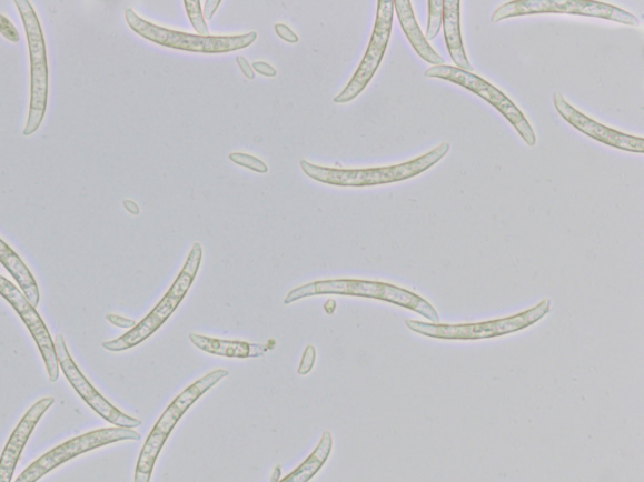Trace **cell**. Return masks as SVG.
Instances as JSON below:
<instances>
[{"mask_svg": "<svg viewBox=\"0 0 644 482\" xmlns=\"http://www.w3.org/2000/svg\"><path fill=\"white\" fill-rule=\"evenodd\" d=\"M125 19H127V23L132 31L142 38H146L147 41L162 47L172 48V50L177 51L207 54L229 53L252 46L258 37L255 31L242 36L228 37H201L198 34L172 31V29L162 28L146 21V19L138 16L136 11H132L131 8H128L127 11H125Z\"/></svg>", "mask_w": 644, "mask_h": 482, "instance_id": "6", "label": "cell"}, {"mask_svg": "<svg viewBox=\"0 0 644 482\" xmlns=\"http://www.w3.org/2000/svg\"><path fill=\"white\" fill-rule=\"evenodd\" d=\"M191 344L196 345L198 350L209 354L229 357V359H259L267 352L274 350L275 342L268 343H249L245 341H225L218 339H210V337L199 335L196 333L189 334Z\"/></svg>", "mask_w": 644, "mask_h": 482, "instance_id": "16", "label": "cell"}, {"mask_svg": "<svg viewBox=\"0 0 644 482\" xmlns=\"http://www.w3.org/2000/svg\"><path fill=\"white\" fill-rule=\"evenodd\" d=\"M185 7L189 21L196 29L198 36L207 37L209 34V29L204 11H201V2H199V0H197V2H189V0H186Z\"/></svg>", "mask_w": 644, "mask_h": 482, "instance_id": "22", "label": "cell"}, {"mask_svg": "<svg viewBox=\"0 0 644 482\" xmlns=\"http://www.w3.org/2000/svg\"><path fill=\"white\" fill-rule=\"evenodd\" d=\"M201 258H204V249H201L199 243H196L191 248L187 262L180 270L176 282L172 283L158 305L140 323L131 328L129 332L117 340L103 342L102 349L109 352H125L147 341L149 337L156 333L169 320L170 315L177 311L182 299L188 294L190 287L194 285L201 264Z\"/></svg>", "mask_w": 644, "mask_h": 482, "instance_id": "4", "label": "cell"}, {"mask_svg": "<svg viewBox=\"0 0 644 482\" xmlns=\"http://www.w3.org/2000/svg\"><path fill=\"white\" fill-rule=\"evenodd\" d=\"M55 404L53 398H46L37 401L33 406L27 411L21 422L9 438L7 445L0 456V482H12L14 470L28 440L31 439L37 423L41 421L44 413Z\"/></svg>", "mask_w": 644, "mask_h": 482, "instance_id": "15", "label": "cell"}, {"mask_svg": "<svg viewBox=\"0 0 644 482\" xmlns=\"http://www.w3.org/2000/svg\"><path fill=\"white\" fill-rule=\"evenodd\" d=\"M229 160L235 162L236 165L252 170L257 173H267L268 167L262 160H259L252 155H247L242 152L230 153Z\"/></svg>", "mask_w": 644, "mask_h": 482, "instance_id": "23", "label": "cell"}, {"mask_svg": "<svg viewBox=\"0 0 644 482\" xmlns=\"http://www.w3.org/2000/svg\"><path fill=\"white\" fill-rule=\"evenodd\" d=\"M333 451V436L330 431L323 433L321 440L317 443L313 454L303 464L294 470L290 475L280 482H309L329 460Z\"/></svg>", "mask_w": 644, "mask_h": 482, "instance_id": "20", "label": "cell"}, {"mask_svg": "<svg viewBox=\"0 0 644 482\" xmlns=\"http://www.w3.org/2000/svg\"><path fill=\"white\" fill-rule=\"evenodd\" d=\"M220 4H222L220 0H208V2L205 3V9H201V11H204V16L208 19V21L209 19L214 18Z\"/></svg>", "mask_w": 644, "mask_h": 482, "instance_id": "30", "label": "cell"}, {"mask_svg": "<svg viewBox=\"0 0 644 482\" xmlns=\"http://www.w3.org/2000/svg\"><path fill=\"white\" fill-rule=\"evenodd\" d=\"M552 307L553 302L551 299H543L539 304L531 308V310L493 321L466 324H435L407 320L406 325L409 331L428 337V339L444 341L488 340L517 333L535 325L551 313Z\"/></svg>", "mask_w": 644, "mask_h": 482, "instance_id": "3", "label": "cell"}, {"mask_svg": "<svg viewBox=\"0 0 644 482\" xmlns=\"http://www.w3.org/2000/svg\"><path fill=\"white\" fill-rule=\"evenodd\" d=\"M275 32L287 43H297L300 41L299 36H297L293 29L286 24H276Z\"/></svg>", "mask_w": 644, "mask_h": 482, "instance_id": "26", "label": "cell"}, {"mask_svg": "<svg viewBox=\"0 0 644 482\" xmlns=\"http://www.w3.org/2000/svg\"><path fill=\"white\" fill-rule=\"evenodd\" d=\"M394 13H397L403 32H405L413 50L416 51L422 60L432 64V67L445 64L444 58L435 51V48L427 41L426 36L423 34L412 2L409 0L394 2Z\"/></svg>", "mask_w": 644, "mask_h": 482, "instance_id": "17", "label": "cell"}, {"mask_svg": "<svg viewBox=\"0 0 644 482\" xmlns=\"http://www.w3.org/2000/svg\"><path fill=\"white\" fill-rule=\"evenodd\" d=\"M123 205L130 211L131 214L139 215L140 213L139 207L137 204H133L131 200H125Z\"/></svg>", "mask_w": 644, "mask_h": 482, "instance_id": "31", "label": "cell"}, {"mask_svg": "<svg viewBox=\"0 0 644 482\" xmlns=\"http://www.w3.org/2000/svg\"><path fill=\"white\" fill-rule=\"evenodd\" d=\"M533 14H569L604 19L630 27H640V19L620 7L584 0H517L499 6L492 17L493 23L509 18Z\"/></svg>", "mask_w": 644, "mask_h": 482, "instance_id": "8", "label": "cell"}, {"mask_svg": "<svg viewBox=\"0 0 644 482\" xmlns=\"http://www.w3.org/2000/svg\"><path fill=\"white\" fill-rule=\"evenodd\" d=\"M315 361H316V351L314 349V345H307L303 355L299 371H297V373H299L300 375L309 374L314 369Z\"/></svg>", "mask_w": 644, "mask_h": 482, "instance_id": "25", "label": "cell"}, {"mask_svg": "<svg viewBox=\"0 0 644 482\" xmlns=\"http://www.w3.org/2000/svg\"><path fill=\"white\" fill-rule=\"evenodd\" d=\"M450 150L448 142H442L438 147L417 159L409 160L399 165L373 169H331L314 165L306 160L300 161L301 170L306 177L315 181L333 187L367 188L394 184L420 175L444 160Z\"/></svg>", "mask_w": 644, "mask_h": 482, "instance_id": "1", "label": "cell"}, {"mask_svg": "<svg viewBox=\"0 0 644 482\" xmlns=\"http://www.w3.org/2000/svg\"><path fill=\"white\" fill-rule=\"evenodd\" d=\"M444 24V2L442 0H429L428 2V26L426 38L427 41H434L442 31Z\"/></svg>", "mask_w": 644, "mask_h": 482, "instance_id": "21", "label": "cell"}, {"mask_svg": "<svg viewBox=\"0 0 644 482\" xmlns=\"http://www.w3.org/2000/svg\"><path fill=\"white\" fill-rule=\"evenodd\" d=\"M444 33L448 53L459 70L474 73L464 44L463 29H460V2L447 0L444 2Z\"/></svg>", "mask_w": 644, "mask_h": 482, "instance_id": "18", "label": "cell"}, {"mask_svg": "<svg viewBox=\"0 0 644 482\" xmlns=\"http://www.w3.org/2000/svg\"><path fill=\"white\" fill-rule=\"evenodd\" d=\"M55 350L57 360H59L60 370L63 372L67 381L70 382L73 390L79 396L89 404V406L99 414L105 421L121 429H137L142 425L138 419L128 416L106 400L98 390L85 378L83 373L77 368L62 334H57L55 339Z\"/></svg>", "mask_w": 644, "mask_h": 482, "instance_id": "12", "label": "cell"}, {"mask_svg": "<svg viewBox=\"0 0 644 482\" xmlns=\"http://www.w3.org/2000/svg\"><path fill=\"white\" fill-rule=\"evenodd\" d=\"M14 4L22 18L28 50H30L31 103L23 130V137L28 138L41 128L44 120L48 91H50V71H48L43 29L33 6L28 0H16Z\"/></svg>", "mask_w": 644, "mask_h": 482, "instance_id": "7", "label": "cell"}, {"mask_svg": "<svg viewBox=\"0 0 644 482\" xmlns=\"http://www.w3.org/2000/svg\"><path fill=\"white\" fill-rule=\"evenodd\" d=\"M554 108L561 118L568 122L576 131L582 132L585 137L594 141L607 144L613 149H618L627 152H644V139L633 137L618 130L605 127L588 116L584 114L573 104L565 100L561 92H555L553 96Z\"/></svg>", "mask_w": 644, "mask_h": 482, "instance_id": "14", "label": "cell"}, {"mask_svg": "<svg viewBox=\"0 0 644 482\" xmlns=\"http://www.w3.org/2000/svg\"><path fill=\"white\" fill-rule=\"evenodd\" d=\"M237 63L239 66L240 71L247 77L248 80H255L256 73L252 69V66L248 63L245 57L239 56L237 57Z\"/></svg>", "mask_w": 644, "mask_h": 482, "instance_id": "28", "label": "cell"}, {"mask_svg": "<svg viewBox=\"0 0 644 482\" xmlns=\"http://www.w3.org/2000/svg\"><path fill=\"white\" fill-rule=\"evenodd\" d=\"M348 295L387 302L406 308L427 318L432 323L439 324L440 318L434 305L427 299L408 291V289L383 282L360 281V279H331L319 281L293 289L285 298L284 303L291 304L300 299L315 295Z\"/></svg>", "mask_w": 644, "mask_h": 482, "instance_id": "2", "label": "cell"}, {"mask_svg": "<svg viewBox=\"0 0 644 482\" xmlns=\"http://www.w3.org/2000/svg\"><path fill=\"white\" fill-rule=\"evenodd\" d=\"M228 374L229 372L226 370L210 372L205 375L204 379L189 385L187 390L182 391L179 396L170 403V406L161 414L157 425L151 430L147 442L143 443L133 482H150L160 452L162 448H165L170 433L177 426V423L205 393L228 378Z\"/></svg>", "mask_w": 644, "mask_h": 482, "instance_id": "5", "label": "cell"}, {"mask_svg": "<svg viewBox=\"0 0 644 482\" xmlns=\"http://www.w3.org/2000/svg\"><path fill=\"white\" fill-rule=\"evenodd\" d=\"M0 34H2L9 42H19V32L17 31V28L3 14H0Z\"/></svg>", "mask_w": 644, "mask_h": 482, "instance_id": "24", "label": "cell"}, {"mask_svg": "<svg viewBox=\"0 0 644 482\" xmlns=\"http://www.w3.org/2000/svg\"><path fill=\"white\" fill-rule=\"evenodd\" d=\"M393 18L394 2L380 0V2H378L377 18H375L368 50L365 52L363 61L350 82L334 98L335 103L351 102L367 89L373 77L377 73L384 56H386L393 31Z\"/></svg>", "mask_w": 644, "mask_h": 482, "instance_id": "11", "label": "cell"}, {"mask_svg": "<svg viewBox=\"0 0 644 482\" xmlns=\"http://www.w3.org/2000/svg\"><path fill=\"white\" fill-rule=\"evenodd\" d=\"M252 69L255 71V73H259L266 77H276L277 76V71L274 69V67L271 64H268L266 62H261V61H257L252 64Z\"/></svg>", "mask_w": 644, "mask_h": 482, "instance_id": "27", "label": "cell"}, {"mask_svg": "<svg viewBox=\"0 0 644 482\" xmlns=\"http://www.w3.org/2000/svg\"><path fill=\"white\" fill-rule=\"evenodd\" d=\"M0 263L12 274L28 301L37 308L41 302L40 288H38L31 270L24 264L22 258L2 239H0Z\"/></svg>", "mask_w": 644, "mask_h": 482, "instance_id": "19", "label": "cell"}, {"mask_svg": "<svg viewBox=\"0 0 644 482\" xmlns=\"http://www.w3.org/2000/svg\"><path fill=\"white\" fill-rule=\"evenodd\" d=\"M108 320L111 324L121 327V328H133L137 325L136 321L127 320V318H122L120 315L109 314Z\"/></svg>", "mask_w": 644, "mask_h": 482, "instance_id": "29", "label": "cell"}, {"mask_svg": "<svg viewBox=\"0 0 644 482\" xmlns=\"http://www.w3.org/2000/svg\"><path fill=\"white\" fill-rule=\"evenodd\" d=\"M425 77H427V79H438L458 84L469 92L477 94L478 98L494 106V108L513 124L528 148L536 147L537 140L534 128L532 123L527 121L524 112L518 109L503 91H499L497 87L483 79V77L448 64L430 67V69L425 72Z\"/></svg>", "mask_w": 644, "mask_h": 482, "instance_id": "9", "label": "cell"}, {"mask_svg": "<svg viewBox=\"0 0 644 482\" xmlns=\"http://www.w3.org/2000/svg\"><path fill=\"white\" fill-rule=\"evenodd\" d=\"M0 295L14 308L17 314L22 318L28 331L31 332L38 350H40L42 354L48 378H50L53 383L59 381L60 364L59 360H57L55 341L41 315L38 314L36 308L28 301L22 291H19V289L3 275H0Z\"/></svg>", "mask_w": 644, "mask_h": 482, "instance_id": "13", "label": "cell"}, {"mask_svg": "<svg viewBox=\"0 0 644 482\" xmlns=\"http://www.w3.org/2000/svg\"><path fill=\"white\" fill-rule=\"evenodd\" d=\"M140 439L139 432L121 428L101 429L85 433V435L66 441L60 446L48 451L47 454L28 466L14 482H38L55 469L66 464L67 461L83 455L86 452L111 445V443L139 441Z\"/></svg>", "mask_w": 644, "mask_h": 482, "instance_id": "10", "label": "cell"}]
</instances>
